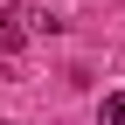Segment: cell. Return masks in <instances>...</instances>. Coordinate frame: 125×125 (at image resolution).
<instances>
[{
  "label": "cell",
  "instance_id": "cell-1",
  "mask_svg": "<svg viewBox=\"0 0 125 125\" xmlns=\"http://www.w3.org/2000/svg\"><path fill=\"white\" fill-rule=\"evenodd\" d=\"M28 49V21H0V56H21Z\"/></svg>",
  "mask_w": 125,
  "mask_h": 125
},
{
  "label": "cell",
  "instance_id": "cell-2",
  "mask_svg": "<svg viewBox=\"0 0 125 125\" xmlns=\"http://www.w3.org/2000/svg\"><path fill=\"white\" fill-rule=\"evenodd\" d=\"M97 125H125V90H111V97L97 104Z\"/></svg>",
  "mask_w": 125,
  "mask_h": 125
},
{
  "label": "cell",
  "instance_id": "cell-3",
  "mask_svg": "<svg viewBox=\"0 0 125 125\" xmlns=\"http://www.w3.org/2000/svg\"><path fill=\"white\" fill-rule=\"evenodd\" d=\"M0 21H28V7L21 0H0Z\"/></svg>",
  "mask_w": 125,
  "mask_h": 125
},
{
  "label": "cell",
  "instance_id": "cell-4",
  "mask_svg": "<svg viewBox=\"0 0 125 125\" xmlns=\"http://www.w3.org/2000/svg\"><path fill=\"white\" fill-rule=\"evenodd\" d=\"M0 125H7V118H0Z\"/></svg>",
  "mask_w": 125,
  "mask_h": 125
}]
</instances>
